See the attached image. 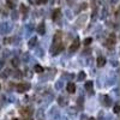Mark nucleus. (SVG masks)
I'll return each mask as SVG.
<instances>
[{
    "mask_svg": "<svg viewBox=\"0 0 120 120\" xmlns=\"http://www.w3.org/2000/svg\"><path fill=\"white\" fill-rule=\"evenodd\" d=\"M115 41H116V36H115V34H111L109 35V37L107 38V41H106V46H107V48H113L114 47V45H115Z\"/></svg>",
    "mask_w": 120,
    "mask_h": 120,
    "instance_id": "obj_1",
    "label": "nucleus"
},
{
    "mask_svg": "<svg viewBox=\"0 0 120 120\" xmlns=\"http://www.w3.org/2000/svg\"><path fill=\"white\" fill-rule=\"evenodd\" d=\"M29 89H30V84H28V83H21V84L17 85L18 93H25V91H28Z\"/></svg>",
    "mask_w": 120,
    "mask_h": 120,
    "instance_id": "obj_2",
    "label": "nucleus"
},
{
    "mask_svg": "<svg viewBox=\"0 0 120 120\" xmlns=\"http://www.w3.org/2000/svg\"><path fill=\"white\" fill-rule=\"evenodd\" d=\"M21 114H22L23 116H25V118H29V116L33 115V109L29 108V107L22 108V109H21Z\"/></svg>",
    "mask_w": 120,
    "mask_h": 120,
    "instance_id": "obj_3",
    "label": "nucleus"
},
{
    "mask_svg": "<svg viewBox=\"0 0 120 120\" xmlns=\"http://www.w3.org/2000/svg\"><path fill=\"white\" fill-rule=\"evenodd\" d=\"M78 47H79V40L78 38H75L73 42L71 43V46H70V52H71V53L76 52L77 49H78Z\"/></svg>",
    "mask_w": 120,
    "mask_h": 120,
    "instance_id": "obj_4",
    "label": "nucleus"
},
{
    "mask_svg": "<svg viewBox=\"0 0 120 120\" xmlns=\"http://www.w3.org/2000/svg\"><path fill=\"white\" fill-rule=\"evenodd\" d=\"M66 90H67L70 94H73V93L76 91V85H75V83H67Z\"/></svg>",
    "mask_w": 120,
    "mask_h": 120,
    "instance_id": "obj_5",
    "label": "nucleus"
},
{
    "mask_svg": "<svg viewBox=\"0 0 120 120\" xmlns=\"http://www.w3.org/2000/svg\"><path fill=\"white\" fill-rule=\"evenodd\" d=\"M37 33L40 35H45L46 34V28H45V23H40L37 26Z\"/></svg>",
    "mask_w": 120,
    "mask_h": 120,
    "instance_id": "obj_6",
    "label": "nucleus"
},
{
    "mask_svg": "<svg viewBox=\"0 0 120 120\" xmlns=\"http://www.w3.org/2000/svg\"><path fill=\"white\" fill-rule=\"evenodd\" d=\"M60 13H61L60 8H55V10H54V11H53V16H52L53 21H58V19L60 18Z\"/></svg>",
    "mask_w": 120,
    "mask_h": 120,
    "instance_id": "obj_7",
    "label": "nucleus"
},
{
    "mask_svg": "<svg viewBox=\"0 0 120 120\" xmlns=\"http://www.w3.org/2000/svg\"><path fill=\"white\" fill-rule=\"evenodd\" d=\"M96 63H97V66H98V67L105 66V65H106V58H103V56H98Z\"/></svg>",
    "mask_w": 120,
    "mask_h": 120,
    "instance_id": "obj_8",
    "label": "nucleus"
},
{
    "mask_svg": "<svg viewBox=\"0 0 120 120\" xmlns=\"http://www.w3.org/2000/svg\"><path fill=\"white\" fill-rule=\"evenodd\" d=\"M61 36H63L61 31H56V34L54 36V43H60L61 42Z\"/></svg>",
    "mask_w": 120,
    "mask_h": 120,
    "instance_id": "obj_9",
    "label": "nucleus"
},
{
    "mask_svg": "<svg viewBox=\"0 0 120 120\" xmlns=\"http://www.w3.org/2000/svg\"><path fill=\"white\" fill-rule=\"evenodd\" d=\"M102 103H103V106H106V107H108V106H111V98H109L108 96H103L102 97Z\"/></svg>",
    "mask_w": 120,
    "mask_h": 120,
    "instance_id": "obj_10",
    "label": "nucleus"
},
{
    "mask_svg": "<svg viewBox=\"0 0 120 120\" xmlns=\"http://www.w3.org/2000/svg\"><path fill=\"white\" fill-rule=\"evenodd\" d=\"M36 42H37V38H36V37H33V38H31V40H30V41H29L28 46H29L30 48H33V47H35Z\"/></svg>",
    "mask_w": 120,
    "mask_h": 120,
    "instance_id": "obj_11",
    "label": "nucleus"
},
{
    "mask_svg": "<svg viewBox=\"0 0 120 120\" xmlns=\"http://www.w3.org/2000/svg\"><path fill=\"white\" fill-rule=\"evenodd\" d=\"M91 89H93V82L91 81H88L85 83V90H86V91H91Z\"/></svg>",
    "mask_w": 120,
    "mask_h": 120,
    "instance_id": "obj_12",
    "label": "nucleus"
},
{
    "mask_svg": "<svg viewBox=\"0 0 120 120\" xmlns=\"http://www.w3.org/2000/svg\"><path fill=\"white\" fill-rule=\"evenodd\" d=\"M35 72L42 73V72H43V67H42L41 65H36V66H35Z\"/></svg>",
    "mask_w": 120,
    "mask_h": 120,
    "instance_id": "obj_13",
    "label": "nucleus"
},
{
    "mask_svg": "<svg viewBox=\"0 0 120 120\" xmlns=\"http://www.w3.org/2000/svg\"><path fill=\"white\" fill-rule=\"evenodd\" d=\"M85 72H79V75H78V81H84V79H85Z\"/></svg>",
    "mask_w": 120,
    "mask_h": 120,
    "instance_id": "obj_14",
    "label": "nucleus"
},
{
    "mask_svg": "<svg viewBox=\"0 0 120 120\" xmlns=\"http://www.w3.org/2000/svg\"><path fill=\"white\" fill-rule=\"evenodd\" d=\"M11 63H12V66H15V67H18L19 66V60L17 58H13Z\"/></svg>",
    "mask_w": 120,
    "mask_h": 120,
    "instance_id": "obj_15",
    "label": "nucleus"
},
{
    "mask_svg": "<svg viewBox=\"0 0 120 120\" xmlns=\"http://www.w3.org/2000/svg\"><path fill=\"white\" fill-rule=\"evenodd\" d=\"M91 42H93V38H91V37H88V38L84 40V45H85V46H89Z\"/></svg>",
    "mask_w": 120,
    "mask_h": 120,
    "instance_id": "obj_16",
    "label": "nucleus"
},
{
    "mask_svg": "<svg viewBox=\"0 0 120 120\" xmlns=\"http://www.w3.org/2000/svg\"><path fill=\"white\" fill-rule=\"evenodd\" d=\"M119 109H120V107H119V105L116 103V105L114 106V113H115V114H118V113H119Z\"/></svg>",
    "mask_w": 120,
    "mask_h": 120,
    "instance_id": "obj_17",
    "label": "nucleus"
},
{
    "mask_svg": "<svg viewBox=\"0 0 120 120\" xmlns=\"http://www.w3.org/2000/svg\"><path fill=\"white\" fill-rule=\"evenodd\" d=\"M7 6H8L10 8H13V7H15L13 3H12V1H10V0H8V1H7Z\"/></svg>",
    "mask_w": 120,
    "mask_h": 120,
    "instance_id": "obj_18",
    "label": "nucleus"
},
{
    "mask_svg": "<svg viewBox=\"0 0 120 120\" xmlns=\"http://www.w3.org/2000/svg\"><path fill=\"white\" fill-rule=\"evenodd\" d=\"M59 103L61 105V106L65 105V103H64V97H63V96H60V97H59Z\"/></svg>",
    "mask_w": 120,
    "mask_h": 120,
    "instance_id": "obj_19",
    "label": "nucleus"
},
{
    "mask_svg": "<svg viewBox=\"0 0 120 120\" xmlns=\"http://www.w3.org/2000/svg\"><path fill=\"white\" fill-rule=\"evenodd\" d=\"M15 77H17V78H21V77H22V73H21V71H16V73H15Z\"/></svg>",
    "mask_w": 120,
    "mask_h": 120,
    "instance_id": "obj_20",
    "label": "nucleus"
},
{
    "mask_svg": "<svg viewBox=\"0 0 120 120\" xmlns=\"http://www.w3.org/2000/svg\"><path fill=\"white\" fill-rule=\"evenodd\" d=\"M11 41H12V38H8V37L4 40V42H5L6 45H8V43H11Z\"/></svg>",
    "mask_w": 120,
    "mask_h": 120,
    "instance_id": "obj_21",
    "label": "nucleus"
},
{
    "mask_svg": "<svg viewBox=\"0 0 120 120\" xmlns=\"http://www.w3.org/2000/svg\"><path fill=\"white\" fill-rule=\"evenodd\" d=\"M46 1H47V0H37V4H38V5H40V4H45Z\"/></svg>",
    "mask_w": 120,
    "mask_h": 120,
    "instance_id": "obj_22",
    "label": "nucleus"
},
{
    "mask_svg": "<svg viewBox=\"0 0 120 120\" xmlns=\"http://www.w3.org/2000/svg\"><path fill=\"white\" fill-rule=\"evenodd\" d=\"M89 120H95V118H90Z\"/></svg>",
    "mask_w": 120,
    "mask_h": 120,
    "instance_id": "obj_23",
    "label": "nucleus"
},
{
    "mask_svg": "<svg viewBox=\"0 0 120 120\" xmlns=\"http://www.w3.org/2000/svg\"><path fill=\"white\" fill-rule=\"evenodd\" d=\"M13 120H19V119H13Z\"/></svg>",
    "mask_w": 120,
    "mask_h": 120,
    "instance_id": "obj_24",
    "label": "nucleus"
},
{
    "mask_svg": "<svg viewBox=\"0 0 120 120\" xmlns=\"http://www.w3.org/2000/svg\"><path fill=\"white\" fill-rule=\"evenodd\" d=\"M0 89H1V85H0Z\"/></svg>",
    "mask_w": 120,
    "mask_h": 120,
    "instance_id": "obj_25",
    "label": "nucleus"
}]
</instances>
